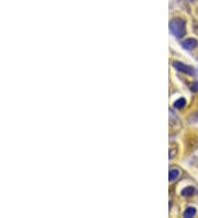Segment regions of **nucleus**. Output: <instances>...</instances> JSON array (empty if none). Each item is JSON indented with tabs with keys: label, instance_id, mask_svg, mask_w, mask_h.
Segmentation results:
<instances>
[{
	"label": "nucleus",
	"instance_id": "nucleus-5",
	"mask_svg": "<svg viewBox=\"0 0 198 218\" xmlns=\"http://www.w3.org/2000/svg\"><path fill=\"white\" fill-rule=\"evenodd\" d=\"M195 193V187H193V186H187L182 191V195L183 196H192L193 194Z\"/></svg>",
	"mask_w": 198,
	"mask_h": 218
},
{
	"label": "nucleus",
	"instance_id": "nucleus-8",
	"mask_svg": "<svg viewBox=\"0 0 198 218\" xmlns=\"http://www.w3.org/2000/svg\"><path fill=\"white\" fill-rule=\"evenodd\" d=\"M176 152H177V149H176V147H172L171 149H169V159H173V157H175Z\"/></svg>",
	"mask_w": 198,
	"mask_h": 218
},
{
	"label": "nucleus",
	"instance_id": "nucleus-9",
	"mask_svg": "<svg viewBox=\"0 0 198 218\" xmlns=\"http://www.w3.org/2000/svg\"><path fill=\"white\" fill-rule=\"evenodd\" d=\"M190 89L193 90V92H195V93H198V83L196 82V83H193V85L190 86Z\"/></svg>",
	"mask_w": 198,
	"mask_h": 218
},
{
	"label": "nucleus",
	"instance_id": "nucleus-1",
	"mask_svg": "<svg viewBox=\"0 0 198 218\" xmlns=\"http://www.w3.org/2000/svg\"><path fill=\"white\" fill-rule=\"evenodd\" d=\"M169 30L175 38L181 39L185 36L186 33V26H185V21L182 20L181 18H174V19L171 20L169 22Z\"/></svg>",
	"mask_w": 198,
	"mask_h": 218
},
{
	"label": "nucleus",
	"instance_id": "nucleus-4",
	"mask_svg": "<svg viewBox=\"0 0 198 218\" xmlns=\"http://www.w3.org/2000/svg\"><path fill=\"white\" fill-rule=\"evenodd\" d=\"M179 170H177V169H171L169 170V182H173V181H175L177 177L179 176Z\"/></svg>",
	"mask_w": 198,
	"mask_h": 218
},
{
	"label": "nucleus",
	"instance_id": "nucleus-6",
	"mask_svg": "<svg viewBox=\"0 0 198 218\" xmlns=\"http://www.w3.org/2000/svg\"><path fill=\"white\" fill-rule=\"evenodd\" d=\"M195 215H196V208H194V207H188V208L184 212V217L185 218H192Z\"/></svg>",
	"mask_w": 198,
	"mask_h": 218
},
{
	"label": "nucleus",
	"instance_id": "nucleus-3",
	"mask_svg": "<svg viewBox=\"0 0 198 218\" xmlns=\"http://www.w3.org/2000/svg\"><path fill=\"white\" fill-rule=\"evenodd\" d=\"M198 45V41L196 40V39H187V40H185V41L182 43V46L185 50H188V51H192V50H194V48H196Z\"/></svg>",
	"mask_w": 198,
	"mask_h": 218
},
{
	"label": "nucleus",
	"instance_id": "nucleus-7",
	"mask_svg": "<svg viewBox=\"0 0 198 218\" xmlns=\"http://www.w3.org/2000/svg\"><path fill=\"white\" fill-rule=\"evenodd\" d=\"M185 104H186L185 98H179V99H177L175 103H174V107H175L176 109H181L185 106Z\"/></svg>",
	"mask_w": 198,
	"mask_h": 218
},
{
	"label": "nucleus",
	"instance_id": "nucleus-2",
	"mask_svg": "<svg viewBox=\"0 0 198 218\" xmlns=\"http://www.w3.org/2000/svg\"><path fill=\"white\" fill-rule=\"evenodd\" d=\"M173 66L175 67V70L187 74V75H189V76H194V75L196 74V71L194 70V67L189 66V65L184 64V63H182V62H177V61L173 62Z\"/></svg>",
	"mask_w": 198,
	"mask_h": 218
}]
</instances>
